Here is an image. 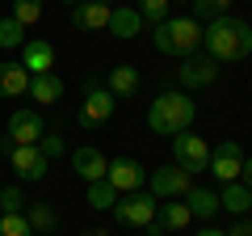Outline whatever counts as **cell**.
I'll use <instances>...</instances> for the list:
<instances>
[{
    "mask_svg": "<svg viewBox=\"0 0 252 236\" xmlns=\"http://www.w3.org/2000/svg\"><path fill=\"white\" fill-rule=\"evenodd\" d=\"M193 118H198V106H193V97L189 93H160V97L147 106V127L156 131V135H181V131H189L193 127Z\"/></svg>",
    "mask_w": 252,
    "mask_h": 236,
    "instance_id": "obj_2",
    "label": "cell"
},
{
    "mask_svg": "<svg viewBox=\"0 0 252 236\" xmlns=\"http://www.w3.org/2000/svg\"><path fill=\"white\" fill-rule=\"evenodd\" d=\"M0 236H34L26 211H0Z\"/></svg>",
    "mask_w": 252,
    "mask_h": 236,
    "instance_id": "obj_27",
    "label": "cell"
},
{
    "mask_svg": "<svg viewBox=\"0 0 252 236\" xmlns=\"http://www.w3.org/2000/svg\"><path fill=\"white\" fill-rule=\"evenodd\" d=\"M97 4H109V0H97Z\"/></svg>",
    "mask_w": 252,
    "mask_h": 236,
    "instance_id": "obj_37",
    "label": "cell"
},
{
    "mask_svg": "<svg viewBox=\"0 0 252 236\" xmlns=\"http://www.w3.org/2000/svg\"><path fill=\"white\" fill-rule=\"evenodd\" d=\"M67 160H72V169H76V177H80L84 186H89V182H101V177H105V169H109V160H105V152H101V148H93V144H84V148H76V152L67 156Z\"/></svg>",
    "mask_w": 252,
    "mask_h": 236,
    "instance_id": "obj_13",
    "label": "cell"
},
{
    "mask_svg": "<svg viewBox=\"0 0 252 236\" xmlns=\"http://www.w3.org/2000/svg\"><path fill=\"white\" fill-rule=\"evenodd\" d=\"M4 156H9V169L17 173L21 182H42L46 173H51V160L42 156L38 144H13Z\"/></svg>",
    "mask_w": 252,
    "mask_h": 236,
    "instance_id": "obj_9",
    "label": "cell"
},
{
    "mask_svg": "<svg viewBox=\"0 0 252 236\" xmlns=\"http://www.w3.org/2000/svg\"><path fill=\"white\" fill-rule=\"evenodd\" d=\"M109 9H114V4L84 0V4H76V9H72V26L84 30V34H93V30H105V26H109Z\"/></svg>",
    "mask_w": 252,
    "mask_h": 236,
    "instance_id": "obj_18",
    "label": "cell"
},
{
    "mask_svg": "<svg viewBox=\"0 0 252 236\" xmlns=\"http://www.w3.org/2000/svg\"><path fill=\"white\" fill-rule=\"evenodd\" d=\"M215 80H219V64L210 59L206 51H193V55H185V59H181V68H177V84H181V93L210 89Z\"/></svg>",
    "mask_w": 252,
    "mask_h": 236,
    "instance_id": "obj_7",
    "label": "cell"
},
{
    "mask_svg": "<svg viewBox=\"0 0 252 236\" xmlns=\"http://www.w3.org/2000/svg\"><path fill=\"white\" fill-rule=\"evenodd\" d=\"M105 182L114 186L118 194H135V190H143L147 169L135 160V156H114V160H109V169H105Z\"/></svg>",
    "mask_w": 252,
    "mask_h": 236,
    "instance_id": "obj_10",
    "label": "cell"
},
{
    "mask_svg": "<svg viewBox=\"0 0 252 236\" xmlns=\"http://www.w3.org/2000/svg\"><path fill=\"white\" fill-rule=\"evenodd\" d=\"M248 219H252V207H248Z\"/></svg>",
    "mask_w": 252,
    "mask_h": 236,
    "instance_id": "obj_38",
    "label": "cell"
},
{
    "mask_svg": "<svg viewBox=\"0 0 252 236\" xmlns=\"http://www.w3.org/2000/svg\"><path fill=\"white\" fill-rule=\"evenodd\" d=\"M114 110H118V101H114V93L105 89V80L101 76H89L84 80V101H80V127H89V131H97V127H105L109 118H114Z\"/></svg>",
    "mask_w": 252,
    "mask_h": 236,
    "instance_id": "obj_4",
    "label": "cell"
},
{
    "mask_svg": "<svg viewBox=\"0 0 252 236\" xmlns=\"http://www.w3.org/2000/svg\"><path fill=\"white\" fill-rule=\"evenodd\" d=\"M152 42L160 55H172V59H185V55L202 51V21L193 17H168L160 26H152Z\"/></svg>",
    "mask_w": 252,
    "mask_h": 236,
    "instance_id": "obj_3",
    "label": "cell"
},
{
    "mask_svg": "<svg viewBox=\"0 0 252 236\" xmlns=\"http://www.w3.org/2000/svg\"><path fill=\"white\" fill-rule=\"evenodd\" d=\"M135 13L143 17V26H160V21L172 17V13H168V0H139Z\"/></svg>",
    "mask_w": 252,
    "mask_h": 236,
    "instance_id": "obj_28",
    "label": "cell"
},
{
    "mask_svg": "<svg viewBox=\"0 0 252 236\" xmlns=\"http://www.w3.org/2000/svg\"><path fill=\"white\" fill-rule=\"evenodd\" d=\"M172 164H181L189 173H206L210 169V144L202 135H193V131L172 135Z\"/></svg>",
    "mask_w": 252,
    "mask_h": 236,
    "instance_id": "obj_8",
    "label": "cell"
},
{
    "mask_svg": "<svg viewBox=\"0 0 252 236\" xmlns=\"http://www.w3.org/2000/svg\"><path fill=\"white\" fill-rule=\"evenodd\" d=\"M219 207H223V211H231L235 219H240V215H248V207H252V190H248L244 182H227L223 190H219Z\"/></svg>",
    "mask_w": 252,
    "mask_h": 236,
    "instance_id": "obj_21",
    "label": "cell"
},
{
    "mask_svg": "<svg viewBox=\"0 0 252 236\" xmlns=\"http://www.w3.org/2000/svg\"><path fill=\"white\" fill-rule=\"evenodd\" d=\"M189 9H193L189 17L206 26V21H215V17H227V9H231V0H189Z\"/></svg>",
    "mask_w": 252,
    "mask_h": 236,
    "instance_id": "obj_26",
    "label": "cell"
},
{
    "mask_svg": "<svg viewBox=\"0 0 252 236\" xmlns=\"http://www.w3.org/2000/svg\"><path fill=\"white\" fill-rule=\"evenodd\" d=\"M156 211H160V198L147 194V190H135V194H122L109 215H114L122 228H152L156 224Z\"/></svg>",
    "mask_w": 252,
    "mask_h": 236,
    "instance_id": "obj_5",
    "label": "cell"
},
{
    "mask_svg": "<svg viewBox=\"0 0 252 236\" xmlns=\"http://www.w3.org/2000/svg\"><path fill=\"white\" fill-rule=\"evenodd\" d=\"M30 80L34 76L21 68V59H4L0 64V97H21V93H30Z\"/></svg>",
    "mask_w": 252,
    "mask_h": 236,
    "instance_id": "obj_19",
    "label": "cell"
},
{
    "mask_svg": "<svg viewBox=\"0 0 252 236\" xmlns=\"http://www.w3.org/2000/svg\"><path fill=\"white\" fill-rule=\"evenodd\" d=\"M21 68L30 76H46L55 68V46L46 38H26V46H21Z\"/></svg>",
    "mask_w": 252,
    "mask_h": 236,
    "instance_id": "obj_15",
    "label": "cell"
},
{
    "mask_svg": "<svg viewBox=\"0 0 252 236\" xmlns=\"http://www.w3.org/2000/svg\"><path fill=\"white\" fill-rule=\"evenodd\" d=\"M13 17L30 30L34 21H42V0H13Z\"/></svg>",
    "mask_w": 252,
    "mask_h": 236,
    "instance_id": "obj_29",
    "label": "cell"
},
{
    "mask_svg": "<svg viewBox=\"0 0 252 236\" xmlns=\"http://www.w3.org/2000/svg\"><path fill=\"white\" fill-rule=\"evenodd\" d=\"M193 190V173L181 169V164H160V169L147 173V194H156V198H185V194Z\"/></svg>",
    "mask_w": 252,
    "mask_h": 236,
    "instance_id": "obj_6",
    "label": "cell"
},
{
    "mask_svg": "<svg viewBox=\"0 0 252 236\" xmlns=\"http://www.w3.org/2000/svg\"><path fill=\"white\" fill-rule=\"evenodd\" d=\"M63 93H67V84H63L55 72L34 76V80H30V97H34V101H42V106H55V101H63Z\"/></svg>",
    "mask_w": 252,
    "mask_h": 236,
    "instance_id": "obj_22",
    "label": "cell"
},
{
    "mask_svg": "<svg viewBox=\"0 0 252 236\" xmlns=\"http://www.w3.org/2000/svg\"><path fill=\"white\" fill-rule=\"evenodd\" d=\"M84 236H109V232H105V228H89V232H84Z\"/></svg>",
    "mask_w": 252,
    "mask_h": 236,
    "instance_id": "obj_35",
    "label": "cell"
},
{
    "mask_svg": "<svg viewBox=\"0 0 252 236\" xmlns=\"http://www.w3.org/2000/svg\"><path fill=\"white\" fill-rule=\"evenodd\" d=\"M193 236H227V232H223V228H215V224H206V228H198Z\"/></svg>",
    "mask_w": 252,
    "mask_h": 236,
    "instance_id": "obj_34",
    "label": "cell"
},
{
    "mask_svg": "<svg viewBox=\"0 0 252 236\" xmlns=\"http://www.w3.org/2000/svg\"><path fill=\"white\" fill-rule=\"evenodd\" d=\"M109 34L114 38H135V34H143V17H139L135 13V4H114V9H109Z\"/></svg>",
    "mask_w": 252,
    "mask_h": 236,
    "instance_id": "obj_17",
    "label": "cell"
},
{
    "mask_svg": "<svg viewBox=\"0 0 252 236\" xmlns=\"http://www.w3.org/2000/svg\"><path fill=\"white\" fill-rule=\"evenodd\" d=\"M30 207V198L21 194V186H4L0 190V211H26Z\"/></svg>",
    "mask_w": 252,
    "mask_h": 236,
    "instance_id": "obj_30",
    "label": "cell"
},
{
    "mask_svg": "<svg viewBox=\"0 0 252 236\" xmlns=\"http://www.w3.org/2000/svg\"><path fill=\"white\" fill-rule=\"evenodd\" d=\"M63 4H72V9H76V4H84V0H63Z\"/></svg>",
    "mask_w": 252,
    "mask_h": 236,
    "instance_id": "obj_36",
    "label": "cell"
},
{
    "mask_svg": "<svg viewBox=\"0 0 252 236\" xmlns=\"http://www.w3.org/2000/svg\"><path fill=\"white\" fill-rule=\"evenodd\" d=\"M4 135H9L13 144H38V139L46 135V131H42V114H38V110H30V106L13 110V114H9V127H4Z\"/></svg>",
    "mask_w": 252,
    "mask_h": 236,
    "instance_id": "obj_12",
    "label": "cell"
},
{
    "mask_svg": "<svg viewBox=\"0 0 252 236\" xmlns=\"http://www.w3.org/2000/svg\"><path fill=\"white\" fill-rule=\"evenodd\" d=\"M240 182L252 190V156H244V173H240Z\"/></svg>",
    "mask_w": 252,
    "mask_h": 236,
    "instance_id": "obj_33",
    "label": "cell"
},
{
    "mask_svg": "<svg viewBox=\"0 0 252 236\" xmlns=\"http://www.w3.org/2000/svg\"><path fill=\"white\" fill-rule=\"evenodd\" d=\"M118 198H122V194H118L105 177H101V182H89V190H84V202H89L93 211H114Z\"/></svg>",
    "mask_w": 252,
    "mask_h": 236,
    "instance_id": "obj_23",
    "label": "cell"
},
{
    "mask_svg": "<svg viewBox=\"0 0 252 236\" xmlns=\"http://www.w3.org/2000/svg\"><path fill=\"white\" fill-rule=\"evenodd\" d=\"M181 202L189 207V215H193V219H206V224L219 215V211H223V207H219V194H215V190H202V186H193V190H189Z\"/></svg>",
    "mask_w": 252,
    "mask_h": 236,
    "instance_id": "obj_20",
    "label": "cell"
},
{
    "mask_svg": "<svg viewBox=\"0 0 252 236\" xmlns=\"http://www.w3.org/2000/svg\"><path fill=\"white\" fill-rule=\"evenodd\" d=\"M168 4H172V0H168Z\"/></svg>",
    "mask_w": 252,
    "mask_h": 236,
    "instance_id": "obj_39",
    "label": "cell"
},
{
    "mask_svg": "<svg viewBox=\"0 0 252 236\" xmlns=\"http://www.w3.org/2000/svg\"><path fill=\"white\" fill-rule=\"evenodd\" d=\"M105 89L114 93V97H139V89H143V76H139L135 64H118V68H109Z\"/></svg>",
    "mask_w": 252,
    "mask_h": 236,
    "instance_id": "obj_16",
    "label": "cell"
},
{
    "mask_svg": "<svg viewBox=\"0 0 252 236\" xmlns=\"http://www.w3.org/2000/svg\"><path fill=\"white\" fill-rule=\"evenodd\" d=\"M26 219H30L34 232H55V228H59V211H55L51 202H30V207H26Z\"/></svg>",
    "mask_w": 252,
    "mask_h": 236,
    "instance_id": "obj_24",
    "label": "cell"
},
{
    "mask_svg": "<svg viewBox=\"0 0 252 236\" xmlns=\"http://www.w3.org/2000/svg\"><path fill=\"white\" fill-rule=\"evenodd\" d=\"M38 148H42L46 160H55V156H67V144H63L59 135H42V139H38Z\"/></svg>",
    "mask_w": 252,
    "mask_h": 236,
    "instance_id": "obj_31",
    "label": "cell"
},
{
    "mask_svg": "<svg viewBox=\"0 0 252 236\" xmlns=\"http://www.w3.org/2000/svg\"><path fill=\"white\" fill-rule=\"evenodd\" d=\"M193 224V215H189V207L181 198H164L160 202V211H156V224L147 228L152 236H160V232H181V228H189Z\"/></svg>",
    "mask_w": 252,
    "mask_h": 236,
    "instance_id": "obj_14",
    "label": "cell"
},
{
    "mask_svg": "<svg viewBox=\"0 0 252 236\" xmlns=\"http://www.w3.org/2000/svg\"><path fill=\"white\" fill-rule=\"evenodd\" d=\"M227 236H252V219H248V215H240L231 228H227Z\"/></svg>",
    "mask_w": 252,
    "mask_h": 236,
    "instance_id": "obj_32",
    "label": "cell"
},
{
    "mask_svg": "<svg viewBox=\"0 0 252 236\" xmlns=\"http://www.w3.org/2000/svg\"><path fill=\"white\" fill-rule=\"evenodd\" d=\"M202 51L215 64H244L252 55V26L244 17H215L202 26Z\"/></svg>",
    "mask_w": 252,
    "mask_h": 236,
    "instance_id": "obj_1",
    "label": "cell"
},
{
    "mask_svg": "<svg viewBox=\"0 0 252 236\" xmlns=\"http://www.w3.org/2000/svg\"><path fill=\"white\" fill-rule=\"evenodd\" d=\"M240 173H244V148L235 139H223L210 152V177L227 186V182H240Z\"/></svg>",
    "mask_w": 252,
    "mask_h": 236,
    "instance_id": "obj_11",
    "label": "cell"
},
{
    "mask_svg": "<svg viewBox=\"0 0 252 236\" xmlns=\"http://www.w3.org/2000/svg\"><path fill=\"white\" fill-rule=\"evenodd\" d=\"M26 38H30L26 26H21L13 13H9V17H0V51H21V46H26Z\"/></svg>",
    "mask_w": 252,
    "mask_h": 236,
    "instance_id": "obj_25",
    "label": "cell"
}]
</instances>
